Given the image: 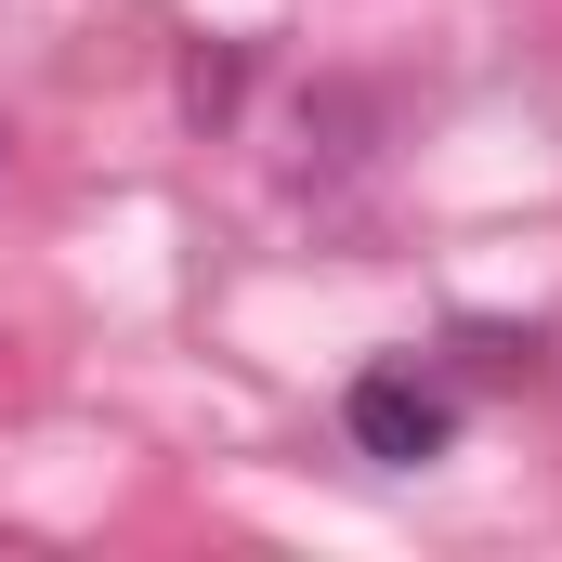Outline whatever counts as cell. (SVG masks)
Masks as SVG:
<instances>
[{
    "label": "cell",
    "mask_w": 562,
    "mask_h": 562,
    "mask_svg": "<svg viewBox=\"0 0 562 562\" xmlns=\"http://www.w3.org/2000/svg\"><path fill=\"white\" fill-rule=\"evenodd\" d=\"M340 431H353V458L419 471V458H445V445H458V406H445L431 380H406V367H367V380L340 393Z\"/></svg>",
    "instance_id": "6da1fadb"
},
{
    "label": "cell",
    "mask_w": 562,
    "mask_h": 562,
    "mask_svg": "<svg viewBox=\"0 0 562 562\" xmlns=\"http://www.w3.org/2000/svg\"><path fill=\"white\" fill-rule=\"evenodd\" d=\"M236 79H249L236 53H183V119H223V105H236Z\"/></svg>",
    "instance_id": "7a4b0ae2"
}]
</instances>
